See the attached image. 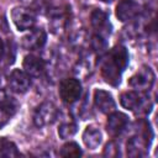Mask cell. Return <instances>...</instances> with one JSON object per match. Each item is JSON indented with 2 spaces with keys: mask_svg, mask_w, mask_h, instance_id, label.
I'll return each instance as SVG.
<instances>
[{
  "mask_svg": "<svg viewBox=\"0 0 158 158\" xmlns=\"http://www.w3.org/2000/svg\"><path fill=\"white\" fill-rule=\"evenodd\" d=\"M91 47H93L95 51H99V52L104 51V49L106 48V42H105L104 37L100 36V35H95V36H93V40H91Z\"/></svg>",
  "mask_w": 158,
  "mask_h": 158,
  "instance_id": "ffe728a7",
  "label": "cell"
},
{
  "mask_svg": "<svg viewBox=\"0 0 158 158\" xmlns=\"http://www.w3.org/2000/svg\"><path fill=\"white\" fill-rule=\"evenodd\" d=\"M4 54H5V44H4L2 40L0 38V62L2 60V58H4Z\"/></svg>",
  "mask_w": 158,
  "mask_h": 158,
  "instance_id": "7402d4cb",
  "label": "cell"
},
{
  "mask_svg": "<svg viewBox=\"0 0 158 158\" xmlns=\"http://www.w3.org/2000/svg\"><path fill=\"white\" fill-rule=\"evenodd\" d=\"M81 94V84L75 78L63 79L59 84V95L65 104L75 102Z\"/></svg>",
  "mask_w": 158,
  "mask_h": 158,
  "instance_id": "3957f363",
  "label": "cell"
},
{
  "mask_svg": "<svg viewBox=\"0 0 158 158\" xmlns=\"http://www.w3.org/2000/svg\"><path fill=\"white\" fill-rule=\"evenodd\" d=\"M144 99L146 98L141 93L132 90V91L122 93L120 96V102L125 109L131 110V111H137L138 109H141L143 106Z\"/></svg>",
  "mask_w": 158,
  "mask_h": 158,
  "instance_id": "7c38bea8",
  "label": "cell"
},
{
  "mask_svg": "<svg viewBox=\"0 0 158 158\" xmlns=\"http://www.w3.org/2000/svg\"><path fill=\"white\" fill-rule=\"evenodd\" d=\"M153 83H154V73L149 67L148 68L143 67L128 80V85L137 90H149Z\"/></svg>",
  "mask_w": 158,
  "mask_h": 158,
  "instance_id": "5b68a950",
  "label": "cell"
},
{
  "mask_svg": "<svg viewBox=\"0 0 158 158\" xmlns=\"http://www.w3.org/2000/svg\"><path fill=\"white\" fill-rule=\"evenodd\" d=\"M90 22L91 26L99 32L100 36H107L111 33V23L109 21V16L105 11L96 9L90 15Z\"/></svg>",
  "mask_w": 158,
  "mask_h": 158,
  "instance_id": "ba28073f",
  "label": "cell"
},
{
  "mask_svg": "<svg viewBox=\"0 0 158 158\" xmlns=\"http://www.w3.org/2000/svg\"><path fill=\"white\" fill-rule=\"evenodd\" d=\"M46 40H47L46 32L41 28H37L31 31L28 35H26L22 38V47L28 51H37L44 46Z\"/></svg>",
  "mask_w": 158,
  "mask_h": 158,
  "instance_id": "8fae6325",
  "label": "cell"
},
{
  "mask_svg": "<svg viewBox=\"0 0 158 158\" xmlns=\"http://www.w3.org/2000/svg\"><path fill=\"white\" fill-rule=\"evenodd\" d=\"M102 141L101 131L94 126H88L83 133V142L89 149H95Z\"/></svg>",
  "mask_w": 158,
  "mask_h": 158,
  "instance_id": "5bb4252c",
  "label": "cell"
},
{
  "mask_svg": "<svg viewBox=\"0 0 158 158\" xmlns=\"http://www.w3.org/2000/svg\"><path fill=\"white\" fill-rule=\"evenodd\" d=\"M81 149L78 143L75 142H67L59 151V154L62 157H79L81 156Z\"/></svg>",
  "mask_w": 158,
  "mask_h": 158,
  "instance_id": "ac0fdd59",
  "label": "cell"
},
{
  "mask_svg": "<svg viewBox=\"0 0 158 158\" xmlns=\"http://www.w3.org/2000/svg\"><path fill=\"white\" fill-rule=\"evenodd\" d=\"M128 64V52L123 46H116L110 51L101 65V74L106 83L117 86L121 81V74Z\"/></svg>",
  "mask_w": 158,
  "mask_h": 158,
  "instance_id": "6da1fadb",
  "label": "cell"
},
{
  "mask_svg": "<svg viewBox=\"0 0 158 158\" xmlns=\"http://www.w3.org/2000/svg\"><path fill=\"white\" fill-rule=\"evenodd\" d=\"M23 72L27 73L30 77H40L42 75V73L44 72V62L43 59H41L40 57L35 56V54H28L25 57L23 63Z\"/></svg>",
  "mask_w": 158,
  "mask_h": 158,
  "instance_id": "4fadbf2b",
  "label": "cell"
},
{
  "mask_svg": "<svg viewBox=\"0 0 158 158\" xmlns=\"http://www.w3.org/2000/svg\"><path fill=\"white\" fill-rule=\"evenodd\" d=\"M57 115H58L57 107L52 102L44 101L40 106H37V109L35 110V112H33V123L37 127H44V126L52 125L56 121Z\"/></svg>",
  "mask_w": 158,
  "mask_h": 158,
  "instance_id": "7a4b0ae2",
  "label": "cell"
},
{
  "mask_svg": "<svg viewBox=\"0 0 158 158\" xmlns=\"http://www.w3.org/2000/svg\"><path fill=\"white\" fill-rule=\"evenodd\" d=\"M9 85L12 91L17 94H23L31 86L30 75L21 69H14L9 77Z\"/></svg>",
  "mask_w": 158,
  "mask_h": 158,
  "instance_id": "8992f818",
  "label": "cell"
},
{
  "mask_svg": "<svg viewBox=\"0 0 158 158\" xmlns=\"http://www.w3.org/2000/svg\"><path fill=\"white\" fill-rule=\"evenodd\" d=\"M16 110H17V102L11 96H9L5 90L0 89V111H1V114L6 118H9L16 112Z\"/></svg>",
  "mask_w": 158,
  "mask_h": 158,
  "instance_id": "9a60e30c",
  "label": "cell"
},
{
  "mask_svg": "<svg viewBox=\"0 0 158 158\" xmlns=\"http://www.w3.org/2000/svg\"><path fill=\"white\" fill-rule=\"evenodd\" d=\"M94 104L99 111L102 114H110L115 110V100L112 95L102 89H96L94 91Z\"/></svg>",
  "mask_w": 158,
  "mask_h": 158,
  "instance_id": "30bf717a",
  "label": "cell"
},
{
  "mask_svg": "<svg viewBox=\"0 0 158 158\" xmlns=\"http://www.w3.org/2000/svg\"><path fill=\"white\" fill-rule=\"evenodd\" d=\"M0 156L2 157H17L20 156L17 147L14 142L9 141L7 138H0Z\"/></svg>",
  "mask_w": 158,
  "mask_h": 158,
  "instance_id": "e0dca14e",
  "label": "cell"
},
{
  "mask_svg": "<svg viewBox=\"0 0 158 158\" xmlns=\"http://www.w3.org/2000/svg\"><path fill=\"white\" fill-rule=\"evenodd\" d=\"M147 141L141 137H132L127 142V154L130 157H139L143 154V149L147 146Z\"/></svg>",
  "mask_w": 158,
  "mask_h": 158,
  "instance_id": "2e32d148",
  "label": "cell"
},
{
  "mask_svg": "<svg viewBox=\"0 0 158 158\" xmlns=\"http://www.w3.org/2000/svg\"><path fill=\"white\" fill-rule=\"evenodd\" d=\"M77 125L75 123H72V122H67V123H62L58 128V135L60 138L63 139H67V138H70L73 137L75 133H77Z\"/></svg>",
  "mask_w": 158,
  "mask_h": 158,
  "instance_id": "d6986e66",
  "label": "cell"
},
{
  "mask_svg": "<svg viewBox=\"0 0 158 158\" xmlns=\"http://www.w3.org/2000/svg\"><path fill=\"white\" fill-rule=\"evenodd\" d=\"M11 19L16 26V28L19 31H26L33 27L35 22H36V16L35 14L27 9V7H22V6H17L14 7L11 11Z\"/></svg>",
  "mask_w": 158,
  "mask_h": 158,
  "instance_id": "277c9868",
  "label": "cell"
},
{
  "mask_svg": "<svg viewBox=\"0 0 158 158\" xmlns=\"http://www.w3.org/2000/svg\"><path fill=\"white\" fill-rule=\"evenodd\" d=\"M117 154H118V146L116 144V142L110 141L104 148V156H106V157H116Z\"/></svg>",
  "mask_w": 158,
  "mask_h": 158,
  "instance_id": "44dd1931",
  "label": "cell"
},
{
  "mask_svg": "<svg viewBox=\"0 0 158 158\" xmlns=\"http://www.w3.org/2000/svg\"><path fill=\"white\" fill-rule=\"evenodd\" d=\"M127 125H128V117L125 114L117 112V111L110 112V115L107 117L106 127H107V132L112 137L120 136L126 130Z\"/></svg>",
  "mask_w": 158,
  "mask_h": 158,
  "instance_id": "52a82bcc",
  "label": "cell"
},
{
  "mask_svg": "<svg viewBox=\"0 0 158 158\" xmlns=\"http://www.w3.org/2000/svg\"><path fill=\"white\" fill-rule=\"evenodd\" d=\"M100 1H102V2H112L114 0H100Z\"/></svg>",
  "mask_w": 158,
  "mask_h": 158,
  "instance_id": "603a6c76",
  "label": "cell"
},
{
  "mask_svg": "<svg viewBox=\"0 0 158 158\" xmlns=\"http://www.w3.org/2000/svg\"><path fill=\"white\" fill-rule=\"evenodd\" d=\"M139 12V5L135 0H121L116 6V16L120 21L126 22L136 17Z\"/></svg>",
  "mask_w": 158,
  "mask_h": 158,
  "instance_id": "9c48e42d",
  "label": "cell"
}]
</instances>
